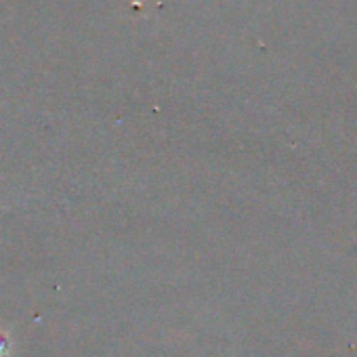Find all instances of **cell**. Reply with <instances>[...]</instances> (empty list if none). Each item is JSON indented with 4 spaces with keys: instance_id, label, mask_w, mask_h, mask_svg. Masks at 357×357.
I'll list each match as a JSON object with an SVG mask.
<instances>
[{
    "instance_id": "obj_1",
    "label": "cell",
    "mask_w": 357,
    "mask_h": 357,
    "mask_svg": "<svg viewBox=\"0 0 357 357\" xmlns=\"http://www.w3.org/2000/svg\"><path fill=\"white\" fill-rule=\"evenodd\" d=\"M11 351V340L5 330H0V357H7Z\"/></svg>"
}]
</instances>
